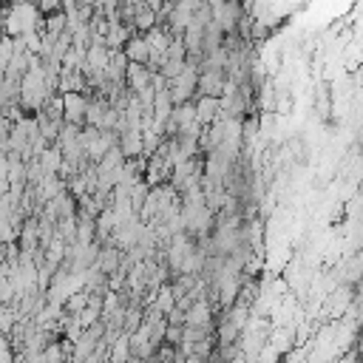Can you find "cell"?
<instances>
[{
    "label": "cell",
    "mask_w": 363,
    "mask_h": 363,
    "mask_svg": "<svg viewBox=\"0 0 363 363\" xmlns=\"http://www.w3.org/2000/svg\"><path fill=\"white\" fill-rule=\"evenodd\" d=\"M40 26H43V20H40V9L34 3H9L3 11V34L11 40L23 37L26 31H34Z\"/></svg>",
    "instance_id": "6da1fadb"
},
{
    "label": "cell",
    "mask_w": 363,
    "mask_h": 363,
    "mask_svg": "<svg viewBox=\"0 0 363 363\" xmlns=\"http://www.w3.org/2000/svg\"><path fill=\"white\" fill-rule=\"evenodd\" d=\"M62 96V122L68 125H85V94H77V91H68V94H60Z\"/></svg>",
    "instance_id": "7a4b0ae2"
},
{
    "label": "cell",
    "mask_w": 363,
    "mask_h": 363,
    "mask_svg": "<svg viewBox=\"0 0 363 363\" xmlns=\"http://www.w3.org/2000/svg\"><path fill=\"white\" fill-rule=\"evenodd\" d=\"M224 82H227V77H224V71H199V82H196V94L199 96H221V91H224Z\"/></svg>",
    "instance_id": "3957f363"
},
{
    "label": "cell",
    "mask_w": 363,
    "mask_h": 363,
    "mask_svg": "<svg viewBox=\"0 0 363 363\" xmlns=\"http://www.w3.org/2000/svg\"><path fill=\"white\" fill-rule=\"evenodd\" d=\"M153 74H156V71H150L147 65L128 62V68H125V88H128L130 94H136V91H142V88H147V85H150Z\"/></svg>",
    "instance_id": "277c9868"
},
{
    "label": "cell",
    "mask_w": 363,
    "mask_h": 363,
    "mask_svg": "<svg viewBox=\"0 0 363 363\" xmlns=\"http://www.w3.org/2000/svg\"><path fill=\"white\" fill-rule=\"evenodd\" d=\"M193 108H196V122H199L201 128L213 125V122L218 119V113H221V102H218L216 96H199V99L193 102Z\"/></svg>",
    "instance_id": "5b68a950"
},
{
    "label": "cell",
    "mask_w": 363,
    "mask_h": 363,
    "mask_svg": "<svg viewBox=\"0 0 363 363\" xmlns=\"http://www.w3.org/2000/svg\"><path fill=\"white\" fill-rule=\"evenodd\" d=\"M210 315H213L210 303L204 298H199V301H193V303L184 306V326H201V329H207Z\"/></svg>",
    "instance_id": "8992f818"
},
{
    "label": "cell",
    "mask_w": 363,
    "mask_h": 363,
    "mask_svg": "<svg viewBox=\"0 0 363 363\" xmlns=\"http://www.w3.org/2000/svg\"><path fill=\"white\" fill-rule=\"evenodd\" d=\"M122 54H125L128 62H139V65H147V60H150V51H147V43H145L142 34H133V37L122 45Z\"/></svg>",
    "instance_id": "52a82bcc"
},
{
    "label": "cell",
    "mask_w": 363,
    "mask_h": 363,
    "mask_svg": "<svg viewBox=\"0 0 363 363\" xmlns=\"http://www.w3.org/2000/svg\"><path fill=\"white\" fill-rule=\"evenodd\" d=\"M119 261H122V250H119L116 244H105V247L96 252V264H94V267H99L105 275H111V272L119 269Z\"/></svg>",
    "instance_id": "ba28073f"
},
{
    "label": "cell",
    "mask_w": 363,
    "mask_h": 363,
    "mask_svg": "<svg viewBox=\"0 0 363 363\" xmlns=\"http://www.w3.org/2000/svg\"><path fill=\"white\" fill-rule=\"evenodd\" d=\"M116 147L122 150L125 159H136V156H142V130H125V133H119Z\"/></svg>",
    "instance_id": "9c48e42d"
},
{
    "label": "cell",
    "mask_w": 363,
    "mask_h": 363,
    "mask_svg": "<svg viewBox=\"0 0 363 363\" xmlns=\"http://www.w3.org/2000/svg\"><path fill=\"white\" fill-rule=\"evenodd\" d=\"M37 164L43 167V173H60V164H62V153L57 150V145H48L40 156H37Z\"/></svg>",
    "instance_id": "30bf717a"
},
{
    "label": "cell",
    "mask_w": 363,
    "mask_h": 363,
    "mask_svg": "<svg viewBox=\"0 0 363 363\" xmlns=\"http://www.w3.org/2000/svg\"><path fill=\"white\" fill-rule=\"evenodd\" d=\"M43 34H48V37H60L62 31H65V14L62 11H54V14H45V20H43Z\"/></svg>",
    "instance_id": "8fae6325"
},
{
    "label": "cell",
    "mask_w": 363,
    "mask_h": 363,
    "mask_svg": "<svg viewBox=\"0 0 363 363\" xmlns=\"http://www.w3.org/2000/svg\"><path fill=\"white\" fill-rule=\"evenodd\" d=\"M150 306H153V309H159L162 315H167V312L176 306V298H173L170 286H159V289H156V298L150 301Z\"/></svg>",
    "instance_id": "7c38bea8"
},
{
    "label": "cell",
    "mask_w": 363,
    "mask_h": 363,
    "mask_svg": "<svg viewBox=\"0 0 363 363\" xmlns=\"http://www.w3.org/2000/svg\"><path fill=\"white\" fill-rule=\"evenodd\" d=\"M130 357V346H128V337L122 335L119 340H113V349H111V363H128Z\"/></svg>",
    "instance_id": "4fadbf2b"
},
{
    "label": "cell",
    "mask_w": 363,
    "mask_h": 363,
    "mask_svg": "<svg viewBox=\"0 0 363 363\" xmlns=\"http://www.w3.org/2000/svg\"><path fill=\"white\" fill-rule=\"evenodd\" d=\"M9 60H11V37H0V77H3V71H6V65H9Z\"/></svg>",
    "instance_id": "5bb4252c"
},
{
    "label": "cell",
    "mask_w": 363,
    "mask_h": 363,
    "mask_svg": "<svg viewBox=\"0 0 363 363\" xmlns=\"http://www.w3.org/2000/svg\"><path fill=\"white\" fill-rule=\"evenodd\" d=\"M60 6H62V0H37L40 14H54V11H60Z\"/></svg>",
    "instance_id": "9a60e30c"
},
{
    "label": "cell",
    "mask_w": 363,
    "mask_h": 363,
    "mask_svg": "<svg viewBox=\"0 0 363 363\" xmlns=\"http://www.w3.org/2000/svg\"><path fill=\"white\" fill-rule=\"evenodd\" d=\"M164 337H167L170 343H182V326H170V323H167V329H164Z\"/></svg>",
    "instance_id": "2e32d148"
},
{
    "label": "cell",
    "mask_w": 363,
    "mask_h": 363,
    "mask_svg": "<svg viewBox=\"0 0 363 363\" xmlns=\"http://www.w3.org/2000/svg\"><path fill=\"white\" fill-rule=\"evenodd\" d=\"M142 363H159V360H153V357H145V360H142Z\"/></svg>",
    "instance_id": "e0dca14e"
}]
</instances>
